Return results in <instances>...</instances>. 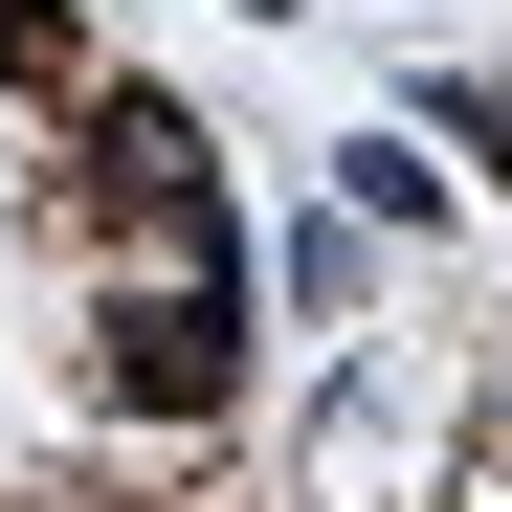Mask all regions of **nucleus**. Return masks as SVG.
Returning a JSON list of instances; mask_svg holds the SVG:
<instances>
[{
    "label": "nucleus",
    "mask_w": 512,
    "mask_h": 512,
    "mask_svg": "<svg viewBox=\"0 0 512 512\" xmlns=\"http://www.w3.org/2000/svg\"><path fill=\"white\" fill-rule=\"evenodd\" d=\"M223 379H245V268L112 312V401H134V423H223Z\"/></svg>",
    "instance_id": "obj_1"
}]
</instances>
